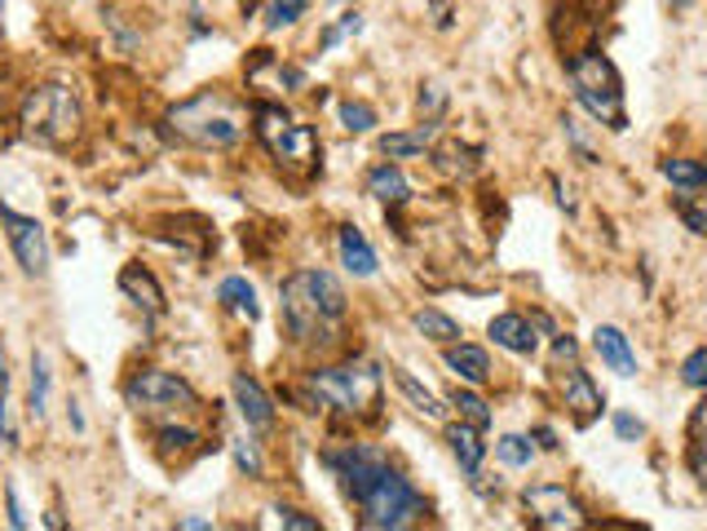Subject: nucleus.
Here are the masks:
<instances>
[{
    "label": "nucleus",
    "mask_w": 707,
    "mask_h": 531,
    "mask_svg": "<svg viewBox=\"0 0 707 531\" xmlns=\"http://www.w3.org/2000/svg\"><path fill=\"white\" fill-rule=\"evenodd\" d=\"M283 328L292 337V346L301 350H331L340 342V324H345V289L336 284V275L305 266V271L283 280Z\"/></svg>",
    "instance_id": "1"
},
{
    "label": "nucleus",
    "mask_w": 707,
    "mask_h": 531,
    "mask_svg": "<svg viewBox=\"0 0 707 531\" xmlns=\"http://www.w3.org/2000/svg\"><path fill=\"white\" fill-rule=\"evenodd\" d=\"M248 120H252V111L235 94H226V89H199L195 98L177 102L164 116L168 133L177 142H186V147H199V151H230V147H239L248 138Z\"/></svg>",
    "instance_id": "2"
},
{
    "label": "nucleus",
    "mask_w": 707,
    "mask_h": 531,
    "mask_svg": "<svg viewBox=\"0 0 707 531\" xmlns=\"http://www.w3.org/2000/svg\"><path fill=\"white\" fill-rule=\"evenodd\" d=\"M305 390H309L314 412L331 408V412H345V416H372L381 408V372L368 359H349V364H336V368H314L305 377Z\"/></svg>",
    "instance_id": "3"
},
{
    "label": "nucleus",
    "mask_w": 707,
    "mask_h": 531,
    "mask_svg": "<svg viewBox=\"0 0 707 531\" xmlns=\"http://www.w3.org/2000/svg\"><path fill=\"white\" fill-rule=\"evenodd\" d=\"M566 76H570V89H575V102L601 120L606 129H623L628 124V111H623V85H619V72L610 58L584 50L566 63Z\"/></svg>",
    "instance_id": "4"
},
{
    "label": "nucleus",
    "mask_w": 707,
    "mask_h": 531,
    "mask_svg": "<svg viewBox=\"0 0 707 531\" xmlns=\"http://www.w3.org/2000/svg\"><path fill=\"white\" fill-rule=\"evenodd\" d=\"M19 124L41 147H72L80 138L85 116H80V102H76V94L67 85H36L23 98Z\"/></svg>",
    "instance_id": "5"
},
{
    "label": "nucleus",
    "mask_w": 707,
    "mask_h": 531,
    "mask_svg": "<svg viewBox=\"0 0 707 531\" xmlns=\"http://www.w3.org/2000/svg\"><path fill=\"white\" fill-rule=\"evenodd\" d=\"M363 509V527L368 531H399V527H412L421 513H425V496L399 474V469H385L359 500H354Z\"/></svg>",
    "instance_id": "6"
},
{
    "label": "nucleus",
    "mask_w": 707,
    "mask_h": 531,
    "mask_svg": "<svg viewBox=\"0 0 707 531\" xmlns=\"http://www.w3.org/2000/svg\"><path fill=\"white\" fill-rule=\"evenodd\" d=\"M252 133L261 138V147H265L279 164H287V169H296V173H309L314 160H318V133H314L309 124L292 120V116L279 111V107H257V111H252Z\"/></svg>",
    "instance_id": "7"
},
{
    "label": "nucleus",
    "mask_w": 707,
    "mask_h": 531,
    "mask_svg": "<svg viewBox=\"0 0 707 531\" xmlns=\"http://www.w3.org/2000/svg\"><path fill=\"white\" fill-rule=\"evenodd\" d=\"M124 403L138 416H191V412H199V394L177 372H164V368L133 372L129 386H124Z\"/></svg>",
    "instance_id": "8"
},
{
    "label": "nucleus",
    "mask_w": 707,
    "mask_h": 531,
    "mask_svg": "<svg viewBox=\"0 0 707 531\" xmlns=\"http://www.w3.org/2000/svg\"><path fill=\"white\" fill-rule=\"evenodd\" d=\"M522 505H526L531 522H535V527H548V531H575V527L588 522L584 509L575 505V496H570L566 487H557V483L526 487V491H522Z\"/></svg>",
    "instance_id": "9"
},
{
    "label": "nucleus",
    "mask_w": 707,
    "mask_h": 531,
    "mask_svg": "<svg viewBox=\"0 0 707 531\" xmlns=\"http://www.w3.org/2000/svg\"><path fill=\"white\" fill-rule=\"evenodd\" d=\"M0 226H6V235H10V248H14V257H19V266L28 275H45L50 271V239H45V226L36 221V217H23V213H14L10 204H0Z\"/></svg>",
    "instance_id": "10"
},
{
    "label": "nucleus",
    "mask_w": 707,
    "mask_h": 531,
    "mask_svg": "<svg viewBox=\"0 0 707 531\" xmlns=\"http://www.w3.org/2000/svg\"><path fill=\"white\" fill-rule=\"evenodd\" d=\"M562 399H566V408H570V416H575L579 425H588V421L601 416V408H606L601 390L592 386V377H588L579 364H570V372H562Z\"/></svg>",
    "instance_id": "11"
},
{
    "label": "nucleus",
    "mask_w": 707,
    "mask_h": 531,
    "mask_svg": "<svg viewBox=\"0 0 707 531\" xmlns=\"http://www.w3.org/2000/svg\"><path fill=\"white\" fill-rule=\"evenodd\" d=\"M230 390H235V403H239V416L248 421V430H270L274 425V403L248 372H235Z\"/></svg>",
    "instance_id": "12"
},
{
    "label": "nucleus",
    "mask_w": 707,
    "mask_h": 531,
    "mask_svg": "<svg viewBox=\"0 0 707 531\" xmlns=\"http://www.w3.org/2000/svg\"><path fill=\"white\" fill-rule=\"evenodd\" d=\"M336 248H340V266L349 275H359V280L377 275V252H372V243H368V235L359 226H340L336 230Z\"/></svg>",
    "instance_id": "13"
},
{
    "label": "nucleus",
    "mask_w": 707,
    "mask_h": 531,
    "mask_svg": "<svg viewBox=\"0 0 707 531\" xmlns=\"http://www.w3.org/2000/svg\"><path fill=\"white\" fill-rule=\"evenodd\" d=\"M592 346H597V355H601V364H606L610 372H619V377H637V355H632L628 337H623L614 324H601V328L592 333Z\"/></svg>",
    "instance_id": "14"
},
{
    "label": "nucleus",
    "mask_w": 707,
    "mask_h": 531,
    "mask_svg": "<svg viewBox=\"0 0 707 531\" xmlns=\"http://www.w3.org/2000/svg\"><path fill=\"white\" fill-rule=\"evenodd\" d=\"M491 337H496V346H504L509 355H535V346H540L535 324L522 319V315H496V319H491Z\"/></svg>",
    "instance_id": "15"
},
{
    "label": "nucleus",
    "mask_w": 707,
    "mask_h": 531,
    "mask_svg": "<svg viewBox=\"0 0 707 531\" xmlns=\"http://www.w3.org/2000/svg\"><path fill=\"white\" fill-rule=\"evenodd\" d=\"M434 142H438V124H416V129H407V133L381 138V155H385V160H416V155H425Z\"/></svg>",
    "instance_id": "16"
},
{
    "label": "nucleus",
    "mask_w": 707,
    "mask_h": 531,
    "mask_svg": "<svg viewBox=\"0 0 707 531\" xmlns=\"http://www.w3.org/2000/svg\"><path fill=\"white\" fill-rule=\"evenodd\" d=\"M447 368L456 372V377H465L469 386H487L491 381V359H487V350L482 346H447Z\"/></svg>",
    "instance_id": "17"
},
{
    "label": "nucleus",
    "mask_w": 707,
    "mask_h": 531,
    "mask_svg": "<svg viewBox=\"0 0 707 531\" xmlns=\"http://www.w3.org/2000/svg\"><path fill=\"white\" fill-rule=\"evenodd\" d=\"M120 289L133 297V306H138V311H146V315H160V311H164V293H160L155 275H151V271H142V266H129V271L120 275Z\"/></svg>",
    "instance_id": "18"
},
{
    "label": "nucleus",
    "mask_w": 707,
    "mask_h": 531,
    "mask_svg": "<svg viewBox=\"0 0 707 531\" xmlns=\"http://www.w3.org/2000/svg\"><path fill=\"white\" fill-rule=\"evenodd\" d=\"M368 195L381 199V204H390V208H399V204H407L412 186H407V177H403L394 164H377V169L368 173Z\"/></svg>",
    "instance_id": "19"
},
{
    "label": "nucleus",
    "mask_w": 707,
    "mask_h": 531,
    "mask_svg": "<svg viewBox=\"0 0 707 531\" xmlns=\"http://www.w3.org/2000/svg\"><path fill=\"white\" fill-rule=\"evenodd\" d=\"M447 438H452V452H456L460 469H465V474H478V465H482V456H487L482 430H478V425H469V421H460V425H452V430H447Z\"/></svg>",
    "instance_id": "20"
},
{
    "label": "nucleus",
    "mask_w": 707,
    "mask_h": 531,
    "mask_svg": "<svg viewBox=\"0 0 707 531\" xmlns=\"http://www.w3.org/2000/svg\"><path fill=\"white\" fill-rule=\"evenodd\" d=\"M217 302H221L226 311L243 315V319H257V315H261V306H257V289H252L243 275H230V280H221V289H217Z\"/></svg>",
    "instance_id": "21"
},
{
    "label": "nucleus",
    "mask_w": 707,
    "mask_h": 531,
    "mask_svg": "<svg viewBox=\"0 0 707 531\" xmlns=\"http://www.w3.org/2000/svg\"><path fill=\"white\" fill-rule=\"evenodd\" d=\"M199 443H204V438H199L195 430H186V425H160V430H155V447H160L164 460H173V456L186 460V456L199 452Z\"/></svg>",
    "instance_id": "22"
},
{
    "label": "nucleus",
    "mask_w": 707,
    "mask_h": 531,
    "mask_svg": "<svg viewBox=\"0 0 707 531\" xmlns=\"http://www.w3.org/2000/svg\"><path fill=\"white\" fill-rule=\"evenodd\" d=\"M394 381H399L403 399H407V403H412L421 416H429V421H443V416H447V408H443V403H438V399H434V394H429V390H425V386H421V381H416L407 368H394Z\"/></svg>",
    "instance_id": "23"
},
{
    "label": "nucleus",
    "mask_w": 707,
    "mask_h": 531,
    "mask_svg": "<svg viewBox=\"0 0 707 531\" xmlns=\"http://www.w3.org/2000/svg\"><path fill=\"white\" fill-rule=\"evenodd\" d=\"M659 169H663V177H667L672 186H681V191H703V186H707V164H698V160L667 155Z\"/></svg>",
    "instance_id": "24"
},
{
    "label": "nucleus",
    "mask_w": 707,
    "mask_h": 531,
    "mask_svg": "<svg viewBox=\"0 0 707 531\" xmlns=\"http://www.w3.org/2000/svg\"><path fill=\"white\" fill-rule=\"evenodd\" d=\"M416 333H425L429 342H443V346H452L456 337H460V324L452 319V315H443V311H434V306H425V311H416Z\"/></svg>",
    "instance_id": "25"
},
{
    "label": "nucleus",
    "mask_w": 707,
    "mask_h": 531,
    "mask_svg": "<svg viewBox=\"0 0 707 531\" xmlns=\"http://www.w3.org/2000/svg\"><path fill=\"white\" fill-rule=\"evenodd\" d=\"M28 412L41 421L50 412V368L41 355H32V390H28Z\"/></svg>",
    "instance_id": "26"
},
{
    "label": "nucleus",
    "mask_w": 707,
    "mask_h": 531,
    "mask_svg": "<svg viewBox=\"0 0 707 531\" xmlns=\"http://www.w3.org/2000/svg\"><path fill=\"white\" fill-rule=\"evenodd\" d=\"M452 408L460 412V421H469V425H478V430L491 425V408H487V399L474 394V390H456V394H452Z\"/></svg>",
    "instance_id": "27"
},
{
    "label": "nucleus",
    "mask_w": 707,
    "mask_h": 531,
    "mask_svg": "<svg viewBox=\"0 0 707 531\" xmlns=\"http://www.w3.org/2000/svg\"><path fill=\"white\" fill-rule=\"evenodd\" d=\"M305 10H309V0H270V6H265V28L270 32L292 28L296 19H305Z\"/></svg>",
    "instance_id": "28"
},
{
    "label": "nucleus",
    "mask_w": 707,
    "mask_h": 531,
    "mask_svg": "<svg viewBox=\"0 0 707 531\" xmlns=\"http://www.w3.org/2000/svg\"><path fill=\"white\" fill-rule=\"evenodd\" d=\"M496 456L509 465V469H522V465H531V456H535V447L522 438V434H504L500 443H496Z\"/></svg>",
    "instance_id": "29"
},
{
    "label": "nucleus",
    "mask_w": 707,
    "mask_h": 531,
    "mask_svg": "<svg viewBox=\"0 0 707 531\" xmlns=\"http://www.w3.org/2000/svg\"><path fill=\"white\" fill-rule=\"evenodd\" d=\"M340 124H345L349 133H368V129L377 124V111H372L368 102H354V98H345V102H340Z\"/></svg>",
    "instance_id": "30"
},
{
    "label": "nucleus",
    "mask_w": 707,
    "mask_h": 531,
    "mask_svg": "<svg viewBox=\"0 0 707 531\" xmlns=\"http://www.w3.org/2000/svg\"><path fill=\"white\" fill-rule=\"evenodd\" d=\"M230 452H235V465H239V474H248V478H261V452H257V443H248V438H235L230 443Z\"/></svg>",
    "instance_id": "31"
},
{
    "label": "nucleus",
    "mask_w": 707,
    "mask_h": 531,
    "mask_svg": "<svg viewBox=\"0 0 707 531\" xmlns=\"http://www.w3.org/2000/svg\"><path fill=\"white\" fill-rule=\"evenodd\" d=\"M681 381H685L689 390H707V346L694 350V355L681 364Z\"/></svg>",
    "instance_id": "32"
},
{
    "label": "nucleus",
    "mask_w": 707,
    "mask_h": 531,
    "mask_svg": "<svg viewBox=\"0 0 707 531\" xmlns=\"http://www.w3.org/2000/svg\"><path fill=\"white\" fill-rule=\"evenodd\" d=\"M562 124H566V142L575 147V155H579L584 164H597V155H592V147H588V138L579 133V120H570V116H566Z\"/></svg>",
    "instance_id": "33"
},
{
    "label": "nucleus",
    "mask_w": 707,
    "mask_h": 531,
    "mask_svg": "<svg viewBox=\"0 0 707 531\" xmlns=\"http://www.w3.org/2000/svg\"><path fill=\"white\" fill-rule=\"evenodd\" d=\"M676 213H681V221H685L694 235H707V208H703V204L681 199V204H676Z\"/></svg>",
    "instance_id": "34"
},
{
    "label": "nucleus",
    "mask_w": 707,
    "mask_h": 531,
    "mask_svg": "<svg viewBox=\"0 0 707 531\" xmlns=\"http://www.w3.org/2000/svg\"><path fill=\"white\" fill-rule=\"evenodd\" d=\"M443 102H447V89H443V85H425V89H421V116L434 120V116L443 111Z\"/></svg>",
    "instance_id": "35"
},
{
    "label": "nucleus",
    "mask_w": 707,
    "mask_h": 531,
    "mask_svg": "<svg viewBox=\"0 0 707 531\" xmlns=\"http://www.w3.org/2000/svg\"><path fill=\"white\" fill-rule=\"evenodd\" d=\"M274 513H279V522H283V527H292V531H318V518H305L301 509H287V505H279Z\"/></svg>",
    "instance_id": "36"
},
{
    "label": "nucleus",
    "mask_w": 707,
    "mask_h": 531,
    "mask_svg": "<svg viewBox=\"0 0 707 531\" xmlns=\"http://www.w3.org/2000/svg\"><path fill=\"white\" fill-rule=\"evenodd\" d=\"M614 434H619L623 443H637V438L645 434V425H641L637 416H628V412H619V416H614Z\"/></svg>",
    "instance_id": "37"
},
{
    "label": "nucleus",
    "mask_w": 707,
    "mask_h": 531,
    "mask_svg": "<svg viewBox=\"0 0 707 531\" xmlns=\"http://www.w3.org/2000/svg\"><path fill=\"white\" fill-rule=\"evenodd\" d=\"M689 469H694V478L707 487V438H694V447H689Z\"/></svg>",
    "instance_id": "38"
},
{
    "label": "nucleus",
    "mask_w": 707,
    "mask_h": 531,
    "mask_svg": "<svg viewBox=\"0 0 707 531\" xmlns=\"http://www.w3.org/2000/svg\"><path fill=\"white\" fill-rule=\"evenodd\" d=\"M575 355H579L575 337H557V346H553V364H557V368H562V364H575Z\"/></svg>",
    "instance_id": "39"
},
{
    "label": "nucleus",
    "mask_w": 707,
    "mask_h": 531,
    "mask_svg": "<svg viewBox=\"0 0 707 531\" xmlns=\"http://www.w3.org/2000/svg\"><path fill=\"white\" fill-rule=\"evenodd\" d=\"M336 28H340L345 36H359V32H363V14H354V10H349V14H345Z\"/></svg>",
    "instance_id": "40"
},
{
    "label": "nucleus",
    "mask_w": 707,
    "mask_h": 531,
    "mask_svg": "<svg viewBox=\"0 0 707 531\" xmlns=\"http://www.w3.org/2000/svg\"><path fill=\"white\" fill-rule=\"evenodd\" d=\"M6 505H10V522H14V527H28V518H23V509H19V496H14V487L6 491Z\"/></svg>",
    "instance_id": "41"
},
{
    "label": "nucleus",
    "mask_w": 707,
    "mask_h": 531,
    "mask_svg": "<svg viewBox=\"0 0 707 531\" xmlns=\"http://www.w3.org/2000/svg\"><path fill=\"white\" fill-rule=\"evenodd\" d=\"M340 36H345L340 28H327V32L318 36V45H323V50H336V45H340Z\"/></svg>",
    "instance_id": "42"
},
{
    "label": "nucleus",
    "mask_w": 707,
    "mask_h": 531,
    "mask_svg": "<svg viewBox=\"0 0 707 531\" xmlns=\"http://www.w3.org/2000/svg\"><path fill=\"white\" fill-rule=\"evenodd\" d=\"M535 438H540V443H544V447H548V452H553V447H557V434H553V430H548V425H540V430H535Z\"/></svg>",
    "instance_id": "43"
},
{
    "label": "nucleus",
    "mask_w": 707,
    "mask_h": 531,
    "mask_svg": "<svg viewBox=\"0 0 707 531\" xmlns=\"http://www.w3.org/2000/svg\"><path fill=\"white\" fill-rule=\"evenodd\" d=\"M182 527H186V531H204L208 522H204V518H182Z\"/></svg>",
    "instance_id": "44"
},
{
    "label": "nucleus",
    "mask_w": 707,
    "mask_h": 531,
    "mask_svg": "<svg viewBox=\"0 0 707 531\" xmlns=\"http://www.w3.org/2000/svg\"><path fill=\"white\" fill-rule=\"evenodd\" d=\"M685 6H694V0H672V10H685Z\"/></svg>",
    "instance_id": "45"
}]
</instances>
